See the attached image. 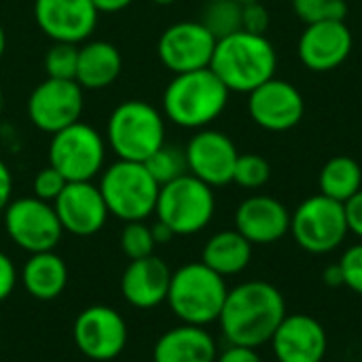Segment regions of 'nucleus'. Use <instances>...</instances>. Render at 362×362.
<instances>
[{
	"label": "nucleus",
	"instance_id": "f257e3e1",
	"mask_svg": "<svg viewBox=\"0 0 362 362\" xmlns=\"http://www.w3.org/2000/svg\"><path fill=\"white\" fill-rule=\"evenodd\" d=\"M284 318L286 303L282 293L269 282L252 280L227 293L218 322L229 346L257 350L272 341Z\"/></svg>",
	"mask_w": 362,
	"mask_h": 362
},
{
	"label": "nucleus",
	"instance_id": "f03ea898",
	"mask_svg": "<svg viewBox=\"0 0 362 362\" xmlns=\"http://www.w3.org/2000/svg\"><path fill=\"white\" fill-rule=\"evenodd\" d=\"M278 53L265 34L238 30L216 40L210 70L229 91L250 93L276 76Z\"/></svg>",
	"mask_w": 362,
	"mask_h": 362
},
{
	"label": "nucleus",
	"instance_id": "7ed1b4c3",
	"mask_svg": "<svg viewBox=\"0 0 362 362\" xmlns=\"http://www.w3.org/2000/svg\"><path fill=\"white\" fill-rule=\"evenodd\" d=\"M229 93L210 68L174 74L163 91V115L178 127L204 129L225 112Z\"/></svg>",
	"mask_w": 362,
	"mask_h": 362
},
{
	"label": "nucleus",
	"instance_id": "20e7f679",
	"mask_svg": "<svg viewBox=\"0 0 362 362\" xmlns=\"http://www.w3.org/2000/svg\"><path fill=\"white\" fill-rule=\"evenodd\" d=\"M106 140L119 159L144 163L165 144L163 115L144 100H125L108 117Z\"/></svg>",
	"mask_w": 362,
	"mask_h": 362
},
{
	"label": "nucleus",
	"instance_id": "39448f33",
	"mask_svg": "<svg viewBox=\"0 0 362 362\" xmlns=\"http://www.w3.org/2000/svg\"><path fill=\"white\" fill-rule=\"evenodd\" d=\"M225 278L199 263H187L172 274L168 303L182 325L206 327L216 322L227 299Z\"/></svg>",
	"mask_w": 362,
	"mask_h": 362
},
{
	"label": "nucleus",
	"instance_id": "423d86ee",
	"mask_svg": "<svg viewBox=\"0 0 362 362\" xmlns=\"http://www.w3.org/2000/svg\"><path fill=\"white\" fill-rule=\"evenodd\" d=\"M108 214L132 223L144 221L155 212L159 185L144 163L119 159L104 170L100 182Z\"/></svg>",
	"mask_w": 362,
	"mask_h": 362
},
{
	"label": "nucleus",
	"instance_id": "0eeeda50",
	"mask_svg": "<svg viewBox=\"0 0 362 362\" xmlns=\"http://www.w3.org/2000/svg\"><path fill=\"white\" fill-rule=\"evenodd\" d=\"M214 210L216 199L212 187L189 172L159 187L155 214L157 221L174 231V235L199 233L210 225Z\"/></svg>",
	"mask_w": 362,
	"mask_h": 362
},
{
	"label": "nucleus",
	"instance_id": "6e6552de",
	"mask_svg": "<svg viewBox=\"0 0 362 362\" xmlns=\"http://www.w3.org/2000/svg\"><path fill=\"white\" fill-rule=\"evenodd\" d=\"M291 233L310 255H329L346 240L348 221L344 204L318 193L308 197L291 214Z\"/></svg>",
	"mask_w": 362,
	"mask_h": 362
},
{
	"label": "nucleus",
	"instance_id": "1a4fd4ad",
	"mask_svg": "<svg viewBox=\"0 0 362 362\" xmlns=\"http://www.w3.org/2000/svg\"><path fill=\"white\" fill-rule=\"evenodd\" d=\"M106 159V142L100 132L76 121L51 136L49 165L68 182H89L95 178Z\"/></svg>",
	"mask_w": 362,
	"mask_h": 362
},
{
	"label": "nucleus",
	"instance_id": "9d476101",
	"mask_svg": "<svg viewBox=\"0 0 362 362\" xmlns=\"http://www.w3.org/2000/svg\"><path fill=\"white\" fill-rule=\"evenodd\" d=\"M4 229L25 252L53 250L64 233L53 204L38 197H19L4 208Z\"/></svg>",
	"mask_w": 362,
	"mask_h": 362
},
{
	"label": "nucleus",
	"instance_id": "9b49d317",
	"mask_svg": "<svg viewBox=\"0 0 362 362\" xmlns=\"http://www.w3.org/2000/svg\"><path fill=\"white\" fill-rule=\"evenodd\" d=\"M83 87L70 78H45L28 98V119L45 134H57L81 121L85 98Z\"/></svg>",
	"mask_w": 362,
	"mask_h": 362
},
{
	"label": "nucleus",
	"instance_id": "f8f14e48",
	"mask_svg": "<svg viewBox=\"0 0 362 362\" xmlns=\"http://www.w3.org/2000/svg\"><path fill=\"white\" fill-rule=\"evenodd\" d=\"M216 38L202 21H178L163 30L157 42L161 64L174 72H193L210 68Z\"/></svg>",
	"mask_w": 362,
	"mask_h": 362
},
{
	"label": "nucleus",
	"instance_id": "ddd939ff",
	"mask_svg": "<svg viewBox=\"0 0 362 362\" xmlns=\"http://www.w3.org/2000/svg\"><path fill=\"white\" fill-rule=\"evenodd\" d=\"M303 112L301 91L284 78L274 76L248 93V115L265 132H288L301 123Z\"/></svg>",
	"mask_w": 362,
	"mask_h": 362
},
{
	"label": "nucleus",
	"instance_id": "4468645a",
	"mask_svg": "<svg viewBox=\"0 0 362 362\" xmlns=\"http://www.w3.org/2000/svg\"><path fill=\"white\" fill-rule=\"evenodd\" d=\"M74 344L91 361H112L127 344L125 320L106 305H91L74 320Z\"/></svg>",
	"mask_w": 362,
	"mask_h": 362
},
{
	"label": "nucleus",
	"instance_id": "2eb2a0df",
	"mask_svg": "<svg viewBox=\"0 0 362 362\" xmlns=\"http://www.w3.org/2000/svg\"><path fill=\"white\" fill-rule=\"evenodd\" d=\"M238 155L240 153L227 134L206 127L199 129L185 148L189 174H193L212 189L233 182Z\"/></svg>",
	"mask_w": 362,
	"mask_h": 362
},
{
	"label": "nucleus",
	"instance_id": "dca6fc26",
	"mask_svg": "<svg viewBox=\"0 0 362 362\" xmlns=\"http://www.w3.org/2000/svg\"><path fill=\"white\" fill-rule=\"evenodd\" d=\"M91 0H34V19L53 42H85L98 25Z\"/></svg>",
	"mask_w": 362,
	"mask_h": 362
},
{
	"label": "nucleus",
	"instance_id": "f3484780",
	"mask_svg": "<svg viewBox=\"0 0 362 362\" xmlns=\"http://www.w3.org/2000/svg\"><path fill=\"white\" fill-rule=\"evenodd\" d=\"M354 36L346 21L310 23L299 36L297 55L312 72H331L352 53Z\"/></svg>",
	"mask_w": 362,
	"mask_h": 362
},
{
	"label": "nucleus",
	"instance_id": "a211bd4d",
	"mask_svg": "<svg viewBox=\"0 0 362 362\" xmlns=\"http://www.w3.org/2000/svg\"><path fill=\"white\" fill-rule=\"evenodd\" d=\"M53 208L62 223V229L78 238H89L98 233L108 218V208L102 191L91 180L68 182L59 197L53 202Z\"/></svg>",
	"mask_w": 362,
	"mask_h": 362
},
{
	"label": "nucleus",
	"instance_id": "6ab92c4d",
	"mask_svg": "<svg viewBox=\"0 0 362 362\" xmlns=\"http://www.w3.org/2000/svg\"><path fill=\"white\" fill-rule=\"evenodd\" d=\"M269 344L278 362H322L327 356L329 337L314 316L286 314Z\"/></svg>",
	"mask_w": 362,
	"mask_h": 362
},
{
	"label": "nucleus",
	"instance_id": "aec40b11",
	"mask_svg": "<svg viewBox=\"0 0 362 362\" xmlns=\"http://www.w3.org/2000/svg\"><path fill=\"white\" fill-rule=\"evenodd\" d=\"M235 229L252 246L274 244L291 233V212L272 195H252L238 206Z\"/></svg>",
	"mask_w": 362,
	"mask_h": 362
},
{
	"label": "nucleus",
	"instance_id": "412c9836",
	"mask_svg": "<svg viewBox=\"0 0 362 362\" xmlns=\"http://www.w3.org/2000/svg\"><path fill=\"white\" fill-rule=\"evenodd\" d=\"M172 272L168 263L155 255L132 261L121 278V293L125 301L140 310H151L168 299Z\"/></svg>",
	"mask_w": 362,
	"mask_h": 362
},
{
	"label": "nucleus",
	"instance_id": "4be33fe9",
	"mask_svg": "<svg viewBox=\"0 0 362 362\" xmlns=\"http://www.w3.org/2000/svg\"><path fill=\"white\" fill-rule=\"evenodd\" d=\"M216 341L204 329L195 325H182L170 329L159 337L153 350L155 362H216Z\"/></svg>",
	"mask_w": 362,
	"mask_h": 362
},
{
	"label": "nucleus",
	"instance_id": "5701e85b",
	"mask_svg": "<svg viewBox=\"0 0 362 362\" xmlns=\"http://www.w3.org/2000/svg\"><path fill=\"white\" fill-rule=\"evenodd\" d=\"M123 70V59L119 49L106 40H89L78 47V64L74 81L83 89H106L110 87Z\"/></svg>",
	"mask_w": 362,
	"mask_h": 362
},
{
	"label": "nucleus",
	"instance_id": "b1692460",
	"mask_svg": "<svg viewBox=\"0 0 362 362\" xmlns=\"http://www.w3.org/2000/svg\"><path fill=\"white\" fill-rule=\"evenodd\" d=\"M21 282L30 297L38 301H53L64 293L68 284V267L64 259L53 250L34 252L23 265Z\"/></svg>",
	"mask_w": 362,
	"mask_h": 362
},
{
	"label": "nucleus",
	"instance_id": "393cba45",
	"mask_svg": "<svg viewBox=\"0 0 362 362\" xmlns=\"http://www.w3.org/2000/svg\"><path fill=\"white\" fill-rule=\"evenodd\" d=\"M250 259L252 244L238 229L214 233L202 250V263L223 278L242 274L250 265Z\"/></svg>",
	"mask_w": 362,
	"mask_h": 362
},
{
	"label": "nucleus",
	"instance_id": "a878e982",
	"mask_svg": "<svg viewBox=\"0 0 362 362\" xmlns=\"http://www.w3.org/2000/svg\"><path fill=\"white\" fill-rule=\"evenodd\" d=\"M318 187H320L322 195H327L339 204H346L362 189L361 163L348 155L331 157L320 170Z\"/></svg>",
	"mask_w": 362,
	"mask_h": 362
},
{
	"label": "nucleus",
	"instance_id": "bb28decb",
	"mask_svg": "<svg viewBox=\"0 0 362 362\" xmlns=\"http://www.w3.org/2000/svg\"><path fill=\"white\" fill-rule=\"evenodd\" d=\"M214 38H225L242 30V4L235 0H208L199 19Z\"/></svg>",
	"mask_w": 362,
	"mask_h": 362
},
{
	"label": "nucleus",
	"instance_id": "cd10ccee",
	"mask_svg": "<svg viewBox=\"0 0 362 362\" xmlns=\"http://www.w3.org/2000/svg\"><path fill=\"white\" fill-rule=\"evenodd\" d=\"M146 170L151 172V176L157 180V185H168L172 180H176L178 176L187 174V159H185V151L176 148V146H168L163 144L157 153H153L146 161H144Z\"/></svg>",
	"mask_w": 362,
	"mask_h": 362
},
{
	"label": "nucleus",
	"instance_id": "c85d7f7f",
	"mask_svg": "<svg viewBox=\"0 0 362 362\" xmlns=\"http://www.w3.org/2000/svg\"><path fill=\"white\" fill-rule=\"evenodd\" d=\"M295 15L305 23L320 21H346L348 2L346 0H293Z\"/></svg>",
	"mask_w": 362,
	"mask_h": 362
},
{
	"label": "nucleus",
	"instance_id": "c756f323",
	"mask_svg": "<svg viewBox=\"0 0 362 362\" xmlns=\"http://www.w3.org/2000/svg\"><path fill=\"white\" fill-rule=\"evenodd\" d=\"M269 176H272V168L265 157H261L257 153L238 155L235 170H233V182L238 187L255 191V189H261L263 185H267Z\"/></svg>",
	"mask_w": 362,
	"mask_h": 362
},
{
	"label": "nucleus",
	"instance_id": "7c9ffc66",
	"mask_svg": "<svg viewBox=\"0 0 362 362\" xmlns=\"http://www.w3.org/2000/svg\"><path fill=\"white\" fill-rule=\"evenodd\" d=\"M78 64V45L53 42L45 53V72L49 78H74Z\"/></svg>",
	"mask_w": 362,
	"mask_h": 362
},
{
	"label": "nucleus",
	"instance_id": "2f4dec72",
	"mask_svg": "<svg viewBox=\"0 0 362 362\" xmlns=\"http://www.w3.org/2000/svg\"><path fill=\"white\" fill-rule=\"evenodd\" d=\"M121 248L127 255L129 261H138L144 257H151L155 250V240L151 233V227L144 225L142 221H132L125 223L121 231Z\"/></svg>",
	"mask_w": 362,
	"mask_h": 362
},
{
	"label": "nucleus",
	"instance_id": "473e14b6",
	"mask_svg": "<svg viewBox=\"0 0 362 362\" xmlns=\"http://www.w3.org/2000/svg\"><path fill=\"white\" fill-rule=\"evenodd\" d=\"M66 185H68V180L53 165H47L34 176V182H32L34 197H38V199H42L47 204H53L59 197V193L64 191Z\"/></svg>",
	"mask_w": 362,
	"mask_h": 362
},
{
	"label": "nucleus",
	"instance_id": "72a5a7b5",
	"mask_svg": "<svg viewBox=\"0 0 362 362\" xmlns=\"http://www.w3.org/2000/svg\"><path fill=\"white\" fill-rule=\"evenodd\" d=\"M339 267L344 274V286H348L356 295H362V242L350 246L344 252Z\"/></svg>",
	"mask_w": 362,
	"mask_h": 362
},
{
	"label": "nucleus",
	"instance_id": "f704fd0d",
	"mask_svg": "<svg viewBox=\"0 0 362 362\" xmlns=\"http://www.w3.org/2000/svg\"><path fill=\"white\" fill-rule=\"evenodd\" d=\"M269 11L261 4V0L242 4V30L250 34H265L269 30Z\"/></svg>",
	"mask_w": 362,
	"mask_h": 362
},
{
	"label": "nucleus",
	"instance_id": "c9c22d12",
	"mask_svg": "<svg viewBox=\"0 0 362 362\" xmlns=\"http://www.w3.org/2000/svg\"><path fill=\"white\" fill-rule=\"evenodd\" d=\"M344 208H346L348 231L362 240V189L344 204Z\"/></svg>",
	"mask_w": 362,
	"mask_h": 362
},
{
	"label": "nucleus",
	"instance_id": "e433bc0d",
	"mask_svg": "<svg viewBox=\"0 0 362 362\" xmlns=\"http://www.w3.org/2000/svg\"><path fill=\"white\" fill-rule=\"evenodd\" d=\"M15 282H17L15 265L4 252H0V301H4L13 293Z\"/></svg>",
	"mask_w": 362,
	"mask_h": 362
},
{
	"label": "nucleus",
	"instance_id": "4c0bfd02",
	"mask_svg": "<svg viewBox=\"0 0 362 362\" xmlns=\"http://www.w3.org/2000/svg\"><path fill=\"white\" fill-rule=\"evenodd\" d=\"M216 362H263L255 348H242V346H229Z\"/></svg>",
	"mask_w": 362,
	"mask_h": 362
},
{
	"label": "nucleus",
	"instance_id": "58836bf2",
	"mask_svg": "<svg viewBox=\"0 0 362 362\" xmlns=\"http://www.w3.org/2000/svg\"><path fill=\"white\" fill-rule=\"evenodd\" d=\"M11 193H13V176L8 165L0 159V212L11 204Z\"/></svg>",
	"mask_w": 362,
	"mask_h": 362
},
{
	"label": "nucleus",
	"instance_id": "ea45409f",
	"mask_svg": "<svg viewBox=\"0 0 362 362\" xmlns=\"http://www.w3.org/2000/svg\"><path fill=\"white\" fill-rule=\"evenodd\" d=\"M98 13H119L127 8L134 0H91Z\"/></svg>",
	"mask_w": 362,
	"mask_h": 362
},
{
	"label": "nucleus",
	"instance_id": "a19ab883",
	"mask_svg": "<svg viewBox=\"0 0 362 362\" xmlns=\"http://www.w3.org/2000/svg\"><path fill=\"white\" fill-rule=\"evenodd\" d=\"M151 233H153L155 246H157V244H168L170 240H174V238H176V235H174V231H172L168 225H163L161 221H157V223L151 227Z\"/></svg>",
	"mask_w": 362,
	"mask_h": 362
},
{
	"label": "nucleus",
	"instance_id": "79ce46f5",
	"mask_svg": "<svg viewBox=\"0 0 362 362\" xmlns=\"http://www.w3.org/2000/svg\"><path fill=\"white\" fill-rule=\"evenodd\" d=\"M322 280H325V284H327V286H344V274H341L339 263H337V265L327 267V269H325Z\"/></svg>",
	"mask_w": 362,
	"mask_h": 362
},
{
	"label": "nucleus",
	"instance_id": "37998d69",
	"mask_svg": "<svg viewBox=\"0 0 362 362\" xmlns=\"http://www.w3.org/2000/svg\"><path fill=\"white\" fill-rule=\"evenodd\" d=\"M4 49H6V34H4V28L0 25V57L4 55Z\"/></svg>",
	"mask_w": 362,
	"mask_h": 362
},
{
	"label": "nucleus",
	"instance_id": "c03bdc74",
	"mask_svg": "<svg viewBox=\"0 0 362 362\" xmlns=\"http://www.w3.org/2000/svg\"><path fill=\"white\" fill-rule=\"evenodd\" d=\"M151 2H155V4H161V6H168V4H174L176 0H151Z\"/></svg>",
	"mask_w": 362,
	"mask_h": 362
},
{
	"label": "nucleus",
	"instance_id": "a18cd8bd",
	"mask_svg": "<svg viewBox=\"0 0 362 362\" xmlns=\"http://www.w3.org/2000/svg\"><path fill=\"white\" fill-rule=\"evenodd\" d=\"M235 2H240V4H248V2H257V0H235Z\"/></svg>",
	"mask_w": 362,
	"mask_h": 362
},
{
	"label": "nucleus",
	"instance_id": "49530a36",
	"mask_svg": "<svg viewBox=\"0 0 362 362\" xmlns=\"http://www.w3.org/2000/svg\"><path fill=\"white\" fill-rule=\"evenodd\" d=\"M2 102H4V98H2V89H0V110H2Z\"/></svg>",
	"mask_w": 362,
	"mask_h": 362
}]
</instances>
